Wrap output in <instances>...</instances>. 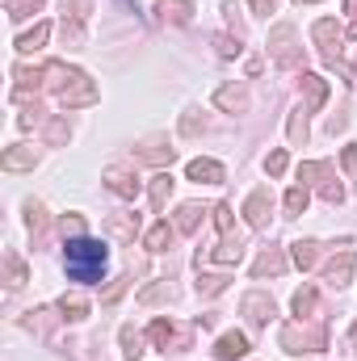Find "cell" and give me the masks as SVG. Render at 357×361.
<instances>
[{
	"instance_id": "6da1fadb",
	"label": "cell",
	"mask_w": 357,
	"mask_h": 361,
	"mask_svg": "<svg viewBox=\"0 0 357 361\" xmlns=\"http://www.w3.org/2000/svg\"><path fill=\"white\" fill-rule=\"evenodd\" d=\"M63 261H68V278L72 282H101V273H105V261H109V252H105V244L101 239H88V235H76V239H68V248H63Z\"/></svg>"
},
{
	"instance_id": "7a4b0ae2",
	"label": "cell",
	"mask_w": 357,
	"mask_h": 361,
	"mask_svg": "<svg viewBox=\"0 0 357 361\" xmlns=\"http://www.w3.org/2000/svg\"><path fill=\"white\" fill-rule=\"evenodd\" d=\"M319 344H324L319 328H303V323H286L282 328V348L286 353H307V348H319Z\"/></svg>"
},
{
	"instance_id": "3957f363",
	"label": "cell",
	"mask_w": 357,
	"mask_h": 361,
	"mask_svg": "<svg viewBox=\"0 0 357 361\" xmlns=\"http://www.w3.org/2000/svg\"><path fill=\"white\" fill-rule=\"evenodd\" d=\"M290 42H294V30H290V26H278V30H273V38H269V47H273V59H278L282 67H294V59H299Z\"/></svg>"
},
{
	"instance_id": "277c9868",
	"label": "cell",
	"mask_w": 357,
	"mask_h": 361,
	"mask_svg": "<svg viewBox=\"0 0 357 361\" xmlns=\"http://www.w3.org/2000/svg\"><path fill=\"white\" fill-rule=\"evenodd\" d=\"M42 76H47V88H51V93H68L84 72H76V67H68V63H47Z\"/></svg>"
},
{
	"instance_id": "5b68a950",
	"label": "cell",
	"mask_w": 357,
	"mask_h": 361,
	"mask_svg": "<svg viewBox=\"0 0 357 361\" xmlns=\"http://www.w3.org/2000/svg\"><path fill=\"white\" fill-rule=\"evenodd\" d=\"M34 147H9L5 156H0V168H5V173H30L34 168Z\"/></svg>"
},
{
	"instance_id": "8992f818",
	"label": "cell",
	"mask_w": 357,
	"mask_h": 361,
	"mask_svg": "<svg viewBox=\"0 0 357 361\" xmlns=\"http://www.w3.org/2000/svg\"><path fill=\"white\" fill-rule=\"evenodd\" d=\"M223 361H235V357H244L248 353V336L244 332H223L219 336V348H214Z\"/></svg>"
},
{
	"instance_id": "52a82bcc",
	"label": "cell",
	"mask_w": 357,
	"mask_h": 361,
	"mask_svg": "<svg viewBox=\"0 0 357 361\" xmlns=\"http://www.w3.org/2000/svg\"><path fill=\"white\" fill-rule=\"evenodd\" d=\"M244 218H248V227H265V218H269V189H257L244 202Z\"/></svg>"
},
{
	"instance_id": "ba28073f",
	"label": "cell",
	"mask_w": 357,
	"mask_h": 361,
	"mask_svg": "<svg viewBox=\"0 0 357 361\" xmlns=\"http://www.w3.org/2000/svg\"><path fill=\"white\" fill-rule=\"evenodd\" d=\"M315 42H319V51L336 63V42H340V30H336V22H315Z\"/></svg>"
},
{
	"instance_id": "9c48e42d",
	"label": "cell",
	"mask_w": 357,
	"mask_h": 361,
	"mask_svg": "<svg viewBox=\"0 0 357 361\" xmlns=\"http://www.w3.org/2000/svg\"><path fill=\"white\" fill-rule=\"evenodd\" d=\"M214 105H219V109H244V105H248V93H244L240 84H227V88L214 93Z\"/></svg>"
},
{
	"instance_id": "30bf717a",
	"label": "cell",
	"mask_w": 357,
	"mask_h": 361,
	"mask_svg": "<svg viewBox=\"0 0 357 361\" xmlns=\"http://www.w3.org/2000/svg\"><path fill=\"white\" fill-rule=\"evenodd\" d=\"M244 311H248L253 323H269V315H273V298H265V294H248V298H244Z\"/></svg>"
},
{
	"instance_id": "8fae6325",
	"label": "cell",
	"mask_w": 357,
	"mask_h": 361,
	"mask_svg": "<svg viewBox=\"0 0 357 361\" xmlns=\"http://www.w3.org/2000/svg\"><path fill=\"white\" fill-rule=\"evenodd\" d=\"M189 177L193 181H223V164L219 160H189Z\"/></svg>"
},
{
	"instance_id": "7c38bea8",
	"label": "cell",
	"mask_w": 357,
	"mask_h": 361,
	"mask_svg": "<svg viewBox=\"0 0 357 361\" xmlns=\"http://www.w3.org/2000/svg\"><path fill=\"white\" fill-rule=\"evenodd\" d=\"M47 38H51V26H47V22H38L30 34H22V38H17V51H26V55H30V51H38Z\"/></svg>"
},
{
	"instance_id": "4fadbf2b",
	"label": "cell",
	"mask_w": 357,
	"mask_h": 361,
	"mask_svg": "<svg viewBox=\"0 0 357 361\" xmlns=\"http://www.w3.org/2000/svg\"><path fill=\"white\" fill-rule=\"evenodd\" d=\"M303 88H307V109H319L324 97H328V84L319 76H303Z\"/></svg>"
},
{
	"instance_id": "5bb4252c",
	"label": "cell",
	"mask_w": 357,
	"mask_h": 361,
	"mask_svg": "<svg viewBox=\"0 0 357 361\" xmlns=\"http://www.w3.org/2000/svg\"><path fill=\"white\" fill-rule=\"evenodd\" d=\"M168 244H173V227H168V223H156V227L148 231V248H152V252H164Z\"/></svg>"
},
{
	"instance_id": "9a60e30c",
	"label": "cell",
	"mask_w": 357,
	"mask_h": 361,
	"mask_svg": "<svg viewBox=\"0 0 357 361\" xmlns=\"http://www.w3.org/2000/svg\"><path fill=\"white\" fill-rule=\"evenodd\" d=\"M286 269V257L282 252H265L257 265H253V278H265V273H282Z\"/></svg>"
},
{
	"instance_id": "2e32d148",
	"label": "cell",
	"mask_w": 357,
	"mask_h": 361,
	"mask_svg": "<svg viewBox=\"0 0 357 361\" xmlns=\"http://www.w3.org/2000/svg\"><path fill=\"white\" fill-rule=\"evenodd\" d=\"M353 261H357L353 252H344L340 261H332V265H328V282H336V286H344V282H349V273H353Z\"/></svg>"
},
{
	"instance_id": "e0dca14e",
	"label": "cell",
	"mask_w": 357,
	"mask_h": 361,
	"mask_svg": "<svg viewBox=\"0 0 357 361\" xmlns=\"http://www.w3.org/2000/svg\"><path fill=\"white\" fill-rule=\"evenodd\" d=\"M105 185H109L113 193H122V198H135V193H139V181H131V177H122V173H109Z\"/></svg>"
},
{
	"instance_id": "ac0fdd59",
	"label": "cell",
	"mask_w": 357,
	"mask_h": 361,
	"mask_svg": "<svg viewBox=\"0 0 357 361\" xmlns=\"http://www.w3.org/2000/svg\"><path fill=\"white\" fill-rule=\"evenodd\" d=\"M122 353H127L131 361H139V357H143V336H139L135 328H122Z\"/></svg>"
},
{
	"instance_id": "d6986e66",
	"label": "cell",
	"mask_w": 357,
	"mask_h": 361,
	"mask_svg": "<svg viewBox=\"0 0 357 361\" xmlns=\"http://www.w3.org/2000/svg\"><path fill=\"white\" fill-rule=\"evenodd\" d=\"M59 5H63V22L72 17V22H80L88 9H93V0H59Z\"/></svg>"
},
{
	"instance_id": "ffe728a7",
	"label": "cell",
	"mask_w": 357,
	"mask_h": 361,
	"mask_svg": "<svg viewBox=\"0 0 357 361\" xmlns=\"http://www.w3.org/2000/svg\"><path fill=\"white\" fill-rule=\"evenodd\" d=\"M168 193H173V177H168V173H164V177H156V185H152V206H156V210H160V206H164V198H168Z\"/></svg>"
},
{
	"instance_id": "44dd1931",
	"label": "cell",
	"mask_w": 357,
	"mask_h": 361,
	"mask_svg": "<svg viewBox=\"0 0 357 361\" xmlns=\"http://www.w3.org/2000/svg\"><path fill=\"white\" fill-rule=\"evenodd\" d=\"M38 5H42V0H9V17H30V13H38Z\"/></svg>"
},
{
	"instance_id": "7402d4cb",
	"label": "cell",
	"mask_w": 357,
	"mask_h": 361,
	"mask_svg": "<svg viewBox=\"0 0 357 361\" xmlns=\"http://www.w3.org/2000/svg\"><path fill=\"white\" fill-rule=\"evenodd\" d=\"M244 257V248H240V239H235V244H223L219 252H210V261H223V265H231V261H240Z\"/></svg>"
},
{
	"instance_id": "603a6c76",
	"label": "cell",
	"mask_w": 357,
	"mask_h": 361,
	"mask_svg": "<svg viewBox=\"0 0 357 361\" xmlns=\"http://www.w3.org/2000/svg\"><path fill=\"white\" fill-rule=\"evenodd\" d=\"M198 214H202L198 206H181L177 210V231H193L198 227Z\"/></svg>"
},
{
	"instance_id": "cb8c5ba5",
	"label": "cell",
	"mask_w": 357,
	"mask_h": 361,
	"mask_svg": "<svg viewBox=\"0 0 357 361\" xmlns=\"http://www.w3.org/2000/svg\"><path fill=\"white\" fill-rule=\"evenodd\" d=\"M5 269H9V286H22V282H26V265H22L13 252H5Z\"/></svg>"
},
{
	"instance_id": "d4e9b609",
	"label": "cell",
	"mask_w": 357,
	"mask_h": 361,
	"mask_svg": "<svg viewBox=\"0 0 357 361\" xmlns=\"http://www.w3.org/2000/svg\"><path fill=\"white\" fill-rule=\"evenodd\" d=\"M294 265L299 269H311L315 265V244H294Z\"/></svg>"
},
{
	"instance_id": "484cf974",
	"label": "cell",
	"mask_w": 357,
	"mask_h": 361,
	"mask_svg": "<svg viewBox=\"0 0 357 361\" xmlns=\"http://www.w3.org/2000/svg\"><path fill=\"white\" fill-rule=\"evenodd\" d=\"M59 307H63L72 319H84V311H88V303H84V298H76V294H72V298L63 294V303H59Z\"/></svg>"
},
{
	"instance_id": "4316f807",
	"label": "cell",
	"mask_w": 357,
	"mask_h": 361,
	"mask_svg": "<svg viewBox=\"0 0 357 361\" xmlns=\"http://www.w3.org/2000/svg\"><path fill=\"white\" fill-rule=\"evenodd\" d=\"M303 206H307V189H290L286 193V210L290 214H303Z\"/></svg>"
},
{
	"instance_id": "83f0119b",
	"label": "cell",
	"mask_w": 357,
	"mask_h": 361,
	"mask_svg": "<svg viewBox=\"0 0 357 361\" xmlns=\"http://www.w3.org/2000/svg\"><path fill=\"white\" fill-rule=\"evenodd\" d=\"M311 307H315V290L307 286V290H299V294H294V311H299V315H307Z\"/></svg>"
},
{
	"instance_id": "f1b7e54d",
	"label": "cell",
	"mask_w": 357,
	"mask_h": 361,
	"mask_svg": "<svg viewBox=\"0 0 357 361\" xmlns=\"http://www.w3.org/2000/svg\"><path fill=\"white\" fill-rule=\"evenodd\" d=\"M148 336H152V340H156V344H168V340H173V323H164V319H156V323H152V332H148Z\"/></svg>"
},
{
	"instance_id": "f546056e",
	"label": "cell",
	"mask_w": 357,
	"mask_h": 361,
	"mask_svg": "<svg viewBox=\"0 0 357 361\" xmlns=\"http://www.w3.org/2000/svg\"><path fill=\"white\" fill-rule=\"evenodd\" d=\"M26 223H30V231H42V227H47L42 206H34V202H30V206H26Z\"/></svg>"
},
{
	"instance_id": "4dcf8cb0",
	"label": "cell",
	"mask_w": 357,
	"mask_h": 361,
	"mask_svg": "<svg viewBox=\"0 0 357 361\" xmlns=\"http://www.w3.org/2000/svg\"><path fill=\"white\" fill-rule=\"evenodd\" d=\"M290 139H294V143H299V139H307V118H303V109L290 118Z\"/></svg>"
},
{
	"instance_id": "1f68e13d",
	"label": "cell",
	"mask_w": 357,
	"mask_h": 361,
	"mask_svg": "<svg viewBox=\"0 0 357 361\" xmlns=\"http://www.w3.org/2000/svg\"><path fill=\"white\" fill-rule=\"evenodd\" d=\"M265 168H269V177H282V173H286V152H273V156L265 160Z\"/></svg>"
},
{
	"instance_id": "d6a6232c",
	"label": "cell",
	"mask_w": 357,
	"mask_h": 361,
	"mask_svg": "<svg viewBox=\"0 0 357 361\" xmlns=\"http://www.w3.org/2000/svg\"><path fill=\"white\" fill-rule=\"evenodd\" d=\"M47 139H51V143H68V127H63V122H51V127H47Z\"/></svg>"
},
{
	"instance_id": "836d02e7",
	"label": "cell",
	"mask_w": 357,
	"mask_h": 361,
	"mask_svg": "<svg viewBox=\"0 0 357 361\" xmlns=\"http://www.w3.org/2000/svg\"><path fill=\"white\" fill-rule=\"evenodd\" d=\"M214 223H219V231H231V210L227 206H214Z\"/></svg>"
},
{
	"instance_id": "e575fe53",
	"label": "cell",
	"mask_w": 357,
	"mask_h": 361,
	"mask_svg": "<svg viewBox=\"0 0 357 361\" xmlns=\"http://www.w3.org/2000/svg\"><path fill=\"white\" fill-rule=\"evenodd\" d=\"M113 235H118V239H131V235H135V227H131L127 218H113Z\"/></svg>"
},
{
	"instance_id": "d590c367",
	"label": "cell",
	"mask_w": 357,
	"mask_h": 361,
	"mask_svg": "<svg viewBox=\"0 0 357 361\" xmlns=\"http://www.w3.org/2000/svg\"><path fill=\"white\" fill-rule=\"evenodd\" d=\"M63 231H68V235L76 239V235H84V223H80V218L72 214V218H63Z\"/></svg>"
},
{
	"instance_id": "8d00e7d4",
	"label": "cell",
	"mask_w": 357,
	"mask_h": 361,
	"mask_svg": "<svg viewBox=\"0 0 357 361\" xmlns=\"http://www.w3.org/2000/svg\"><path fill=\"white\" fill-rule=\"evenodd\" d=\"M168 294V286H152V290H143V303H160Z\"/></svg>"
},
{
	"instance_id": "74e56055",
	"label": "cell",
	"mask_w": 357,
	"mask_h": 361,
	"mask_svg": "<svg viewBox=\"0 0 357 361\" xmlns=\"http://www.w3.org/2000/svg\"><path fill=\"white\" fill-rule=\"evenodd\" d=\"M219 55H240V47H235L231 38H219Z\"/></svg>"
},
{
	"instance_id": "f35d334b",
	"label": "cell",
	"mask_w": 357,
	"mask_h": 361,
	"mask_svg": "<svg viewBox=\"0 0 357 361\" xmlns=\"http://www.w3.org/2000/svg\"><path fill=\"white\" fill-rule=\"evenodd\" d=\"M344 168L357 173V147H344Z\"/></svg>"
},
{
	"instance_id": "ab89813d",
	"label": "cell",
	"mask_w": 357,
	"mask_h": 361,
	"mask_svg": "<svg viewBox=\"0 0 357 361\" xmlns=\"http://www.w3.org/2000/svg\"><path fill=\"white\" fill-rule=\"evenodd\" d=\"M122 290H127V282H113V286L105 290V303H113V298H118V294H122Z\"/></svg>"
},
{
	"instance_id": "60d3db41",
	"label": "cell",
	"mask_w": 357,
	"mask_h": 361,
	"mask_svg": "<svg viewBox=\"0 0 357 361\" xmlns=\"http://www.w3.org/2000/svg\"><path fill=\"white\" fill-rule=\"evenodd\" d=\"M253 9L257 13H273V0H253Z\"/></svg>"
},
{
	"instance_id": "b9f144b4",
	"label": "cell",
	"mask_w": 357,
	"mask_h": 361,
	"mask_svg": "<svg viewBox=\"0 0 357 361\" xmlns=\"http://www.w3.org/2000/svg\"><path fill=\"white\" fill-rule=\"evenodd\" d=\"M294 5H315V0H294Z\"/></svg>"
}]
</instances>
